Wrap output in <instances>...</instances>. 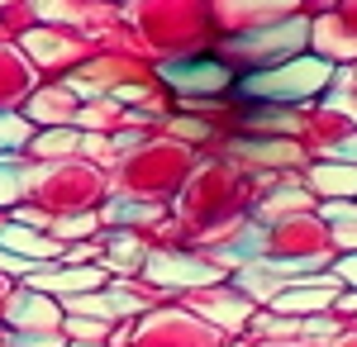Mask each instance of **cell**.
I'll list each match as a JSON object with an SVG mask.
<instances>
[{
	"instance_id": "obj_13",
	"label": "cell",
	"mask_w": 357,
	"mask_h": 347,
	"mask_svg": "<svg viewBox=\"0 0 357 347\" xmlns=\"http://www.w3.org/2000/svg\"><path fill=\"white\" fill-rule=\"evenodd\" d=\"M10 195H15V181H10V176L0 171V200H10Z\"/></svg>"
},
{
	"instance_id": "obj_1",
	"label": "cell",
	"mask_w": 357,
	"mask_h": 347,
	"mask_svg": "<svg viewBox=\"0 0 357 347\" xmlns=\"http://www.w3.org/2000/svg\"><path fill=\"white\" fill-rule=\"evenodd\" d=\"M329 81V67L324 62H291V67H276V72H262V77H248L243 91L248 95H272V100H301V95H314L319 86Z\"/></svg>"
},
{
	"instance_id": "obj_7",
	"label": "cell",
	"mask_w": 357,
	"mask_h": 347,
	"mask_svg": "<svg viewBox=\"0 0 357 347\" xmlns=\"http://www.w3.org/2000/svg\"><path fill=\"white\" fill-rule=\"evenodd\" d=\"M100 281V271H57V276H38V286H48V291H86V286H96Z\"/></svg>"
},
{
	"instance_id": "obj_10",
	"label": "cell",
	"mask_w": 357,
	"mask_h": 347,
	"mask_svg": "<svg viewBox=\"0 0 357 347\" xmlns=\"http://www.w3.org/2000/svg\"><path fill=\"white\" fill-rule=\"evenodd\" d=\"M353 205H338V200H333V205H324V219H353Z\"/></svg>"
},
{
	"instance_id": "obj_12",
	"label": "cell",
	"mask_w": 357,
	"mask_h": 347,
	"mask_svg": "<svg viewBox=\"0 0 357 347\" xmlns=\"http://www.w3.org/2000/svg\"><path fill=\"white\" fill-rule=\"evenodd\" d=\"M72 333H82V338H96V333H105V323H72Z\"/></svg>"
},
{
	"instance_id": "obj_6",
	"label": "cell",
	"mask_w": 357,
	"mask_h": 347,
	"mask_svg": "<svg viewBox=\"0 0 357 347\" xmlns=\"http://www.w3.org/2000/svg\"><path fill=\"white\" fill-rule=\"evenodd\" d=\"M0 247H24L29 257H53L57 247L43 238H33V233H20V229H0Z\"/></svg>"
},
{
	"instance_id": "obj_3",
	"label": "cell",
	"mask_w": 357,
	"mask_h": 347,
	"mask_svg": "<svg viewBox=\"0 0 357 347\" xmlns=\"http://www.w3.org/2000/svg\"><path fill=\"white\" fill-rule=\"evenodd\" d=\"M333 286L329 276H310V281H301V286H286V291L272 295V304L281 309V314H291V309H324L333 300Z\"/></svg>"
},
{
	"instance_id": "obj_4",
	"label": "cell",
	"mask_w": 357,
	"mask_h": 347,
	"mask_svg": "<svg viewBox=\"0 0 357 347\" xmlns=\"http://www.w3.org/2000/svg\"><path fill=\"white\" fill-rule=\"evenodd\" d=\"M153 281H191V286H205V281H220V267H200V262H186V257H158L148 267Z\"/></svg>"
},
{
	"instance_id": "obj_9",
	"label": "cell",
	"mask_w": 357,
	"mask_h": 347,
	"mask_svg": "<svg viewBox=\"0 0 357 347\" xmlns=\"http://www.w3.org/2000/svg\"><path fill=\"white\" fill-rule=\"evenodd\" d=\"M67 148H77V138H72V134L48 138V143H43V153H48V157H57V153H67Z\"/></svg>"
},
{
	"instance_id": "obj_2",
	"label": "cell",
	"mask_w": 357,
	"mask_h": 347,
	"mask_svg": "<svg viewBox=\"0 0 357 347\" xmlns=\"http://www.w3.org/2000/svg\"><path fill=\"white\" fill-rule=\"evenodd\" d=\"M162 77L181 95H215L229 86V67L224 62H172V67H162Z\"/></svg>"
},
{
	"instance_id": "obj_5",
	"label": "cell",
	"mask_w": 357,
	"mask_h": 347,
	"mask_svg": "<svg viewBox=\"0 0 357 347\" xmlns=\"http://www.w3.org/2000/svg\"><path fill=\"white\" fill-rule=\"evenodd\" d=\"M67 309H72V314H100V323H105L110 314H129V309H138V300H134V295H124V291H110V295H77Z\"/></svg>"
},
{
	"instance_id": "obj_11",
	"label": "cell",
	"mask_w": 357,
	"mask_h": 347,
	"mask_svg": "<svg viewBox=\"0 0 357 347\" xmlns=\"http://www.w3.org/2000/svg\"><path fill=\"white\" fill-rule=\"evenodd\" d=\"M338 276H343V281H357V252H353V257H343V262H338Z\"/></svg>"
},
{
	"instance_id": "obj_8",
	"label": "cell",
	"mask_w": 357,
	"mask_h": 347,
	"mask_svg": "<svg viewBox=\"0 0 357 347\" xmlns=\"http://www.w3.org/2000/svg\"><path fill=\"white\" fill-rule=\"evenodd\" d=\"M314 186H329L333 195H357V171H338V167H324V171H314Z\"/></svg>"
}]
</instances>
